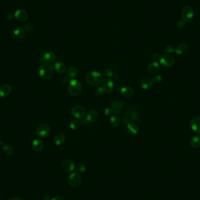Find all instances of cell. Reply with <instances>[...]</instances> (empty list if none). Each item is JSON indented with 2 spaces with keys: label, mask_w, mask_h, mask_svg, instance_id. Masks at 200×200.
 I'll return each mask as SVG.
<instances>
[{
  "label": "cell",
  "mask_w": 200,
  "mask_h": 200,
  "mask_svg": "<svg viewBox=\"0 0 200 200\" xmlns=\"http://www.w3.org/2000/svg\"><path fill=\"white\" fill-rule=\"evenodd\" d=\"M86 80L88 84L93 86H96L100 85L101 83L102 82L103 77L98 71H92L88 72L87 74Z\"/></svg>",
  "instance_id": "obj_1"
},
{
  "label": "cell",
  "mask_w": 200,
  "mask_h": 200,
  "mask_svg": "<svg viewBox=\"0 0 200 200\" xmlns=\"http://www.w3.org/2000/svg\"><path fill=\"white\" fill-rule=\"evenodd\" d=\"M53 67L50 63H43L39 67L38 72L40 77L43 80H48L53 74Z\"/></svg>",
  "instance_id": "obj_2"
},
{
  "label": "cell",
  "mask_w": 200,
  "mask_h": 200,
  "mask_svg": "<svg viewBox=\"0 0 200 200\" xmlns=\"http://www.w3.org/2000/svg\"><path fill=\"white\" fill-rule=\"evenodd\" d=\"M82 90V84L77 79H72L68 84V90L72 96H78Z\"/></svg>",
  "instance_id": "obj_3"
},
{
  "label": "cell",
  "mask_w": 200,
  "mask_h": 200,
  "mask_svg": "<svg viewBox=\"0 0 200 200\" xmlns=\"http://www.w3.org/2000/svg\"><path fill=\"white\" fill-rule=\"evenodd\" d=\"M194 17V11L191 6H185L182 9L181 17L184 22H187L191 21Z\"/></svg>",
  "instance_id": "obj_4"
},
{
  "label": "cell",
  "mask_w": 200,
  "mask_h": 200,
  "mask_svg": "<svg viewBox=\"0 0 200 200\" xmlns=\"http://www.w3.org/2000/svg\"><path fill=\"white\" fill-rule=\"evenodd\" d=\"M125 118L129 122H136L139 119V114L136 108L134 107H131L125 112Z\"/></svg>",
  "instance_id": "obj_5"
},
{
  "label": "cell",
  "mask_w": 200,
  "mask_h": 200,
  "mask_svg": "<svg viewBox=\"0 0 200 200\" xmlns=\"http://www.w3.org/2000/svg\"><path fill=\"white\" fill-rule=\"evenodd\" d=\"M50 130V127L47 124H40L36 129V134L39 138H45L49 134Z\"/></svg>",
  "instance_id": "obj_6"
},
{
  "label": "cell",
  "mask_w": 200,
  "mask_h": 200,
  "mask_svg": "<svg viewBox=\"0 0 200 200\" xmlns=\"http://www.w3.org/2000/svg\"><path fill=\"white\" fill-rule=\"evenodd\" d=\"M71 114L74 118L82 119L85 117L86 110L80 105H76L72 108Z\"/></svg>",
  "instance_id": "obj_7"
},
{
  "label": "cell",
  "mask_w": 200,
  "mask_h": 200,
  "mask_svg": "<svg viewBox=\"0 0 200 200\" xmlns=\"http://www.w3.org/2000/svg\"><path fill=\"white\" fill-rule=\"evenodd\" d=\"M68 183L69 185L73 187H78L80 184L81 183L82 178L78 173H73L69 175L67 178Z\"/></svg>",
  "instance_id": "obj_8"
},
{
  "label": "cell",
  "mask_w": 200,
  "mask_h": 200,
  "mask_svg": "<svg viewBox=\"0 0 200 200\" xmlns=\"http://www.w3.org/2000/svg\"><path fill=\"white\" fill-rule=\"evenodd\" d=\"M159 62L165 67H171L174 63V59L170 54H163L160 57Z\"/></svg>",
  "instance_id": "obj_9"
},
{
  "label": "cell",
  "mask_w": 200,
  "mask_h": 200,
  "mask_svg": "<svg viewBox=\"0 0 200 200\" xmlns=\"http://www.w3.org/2000/svg\"><path fill=\"white\" fill-rule=\"evenodd\" d=\"M25 35V31L23 28L18 27L13 31L12 38L16 42L21 41Z\"/></svg>",
  "instance_id": "obj_10"
},
{
  "label": "cell",
  "mask_w": 200,
  "mask_h": 200,
  "mask_svg": "<svg viewBox=\"0 0 200 200\" xmlns=\"http://www.w3.org/2000/svg\"><path fill=\"white\" fill-rule=\"evenodd\" d=\"M191 130L197 134H200V117L193 118L190 122Z\"/></svg>",
  "instance_id": "obj_11"
},
{
  "label": "cell",
  "mask_w": 200,
  "mask_h": 200,
  "mask_svg": "<svg viewBox=\"0 0 200 200\" xmlns=\"http://www.w3.org/2000/svg\"><path fill=\"white\" fill-rule=\"evenodd\" d=\"M102 87L104 90V93L109 94L112 93L114 87V82H112V80L110 78H107L104 80L102 82Z\"/></svg>",
  "instance_id": "obj_12"
},
{
  "label": "cell",
  "mask_w": 200,
  "mask_h": 200,
  "mask_svg": "<svg viewBox=\"0 0 200 200\" xmlns=\"http://www.w3.org/2000/svg\"><path fill=\"white\" fill-rule=\"evenodd\" d=\"M14 17L19 22H25L28 19V14L25 10H18L15 12Z\"/></svg>",
  "instance_id": "obj_13"
},
{
  "label": "cell",
  "mask_w": 200,
  "mask_h": 200,
  "mask_svg": "<svg viewBox=\"0 0 200 200\" xmlns=\"http://www.w3.org/2000/svg\"><path fill=\"white\" fill-rule=\"evenodd\" d=\"M153 80L150 77H145L142 78L140 82V86L144 90L152 88L153 86Z\"/></svg>",
  "instance_id": "obj_14"
},
{
  "label": "cell",
  "mask_w": 200,
  "mask_h": 200,
  "mask_svg": "<svg viewBox=\"0 0 200 200\" xmlns=\"http://www.w3.org/2000/svg\"><path fill=\"white\" fill-rule=\"evenodd\" d=\"M111 108L114 112L119 114L123 110V103L120 100H114L111 103Z\"/></svg>",
  "instance_id": "obj_15"
},
{
  "label": "cell",
  "mask_w": 200,
  "mask_h": 200,
  "mask_svg": "<svg viewBox=\"0 0 200 200\" xmlns=\"http://www.w3.org/2000/svg\"><path fill=\"white\" fill-rule=\"evenodd\" d=\"M56 60V55L52 51H48L45 53L42 57V61L47 63H53Z\"/></svg>",
  "instance_id": "obj_16"
},
{
  "label": "cell",
  "mask_w": 200,
  "mask_h": 200,
  "mask_svg": "<svg viewBox=\"0 0 200 200\" xmlns=\"http://www.w3.org/2000/svg\"><path fill=\"white\" fill-rule=\"evenodd\" d=\"M12 88L9 84H4L0 87V97L5 98L11 93Z\"/></svg>",
  "instance_id": "obj_17"
},
{
  "label": "cell",
  "mask_w": 200,
  "mask_h": 200,
  "mask_svg": "<svg viewBox=\"0 0 200 200\" xmlns=\"http://www.w3.org/2000/svg\"><path fill=\"white\" fill-rule=\"evenodd\" d=\"M62 167L63 169L66 171L70 172L74 169L75 164L72 160H66L62 163Z\"/></svg>",
  "instance_id": "obj_18"
},
{
  "label": "cell",
  "mask_w": 200,
  "mask_h": 200,
  "mask_svg": "<svg viewBox=\"0 0 200 200\" xmlns=\"http://www.w3.org/2000/svg\"><path fill=\"white\" fill-rule=\"evenodd\" d=\"M148 71L151 74H156L159 73L160 70V65L157 62H151L147 68Z\"/></svg>",
  "instance_id": "obj_19"
},
{
  "label": "cell",
  "mask_w": 200,
  "mask_h": 200,
  "mask_svg": "<svg viewBox=\"0 0 200 200\" xmlns=\"http://www.w3.org/2000/svg\"><path fill=\"white\" fill-rule=\"evenodd\" d=\"M188 50V45L186 43H182L176 47L174 52L176 53L177 55H182L187 53Z\"/></svg>",
  "instance_id": "obj_20"
},
{
  "label": "cell",
  "mask_w": 200,
  "mask_h": 200,
  "mask_svg": "<svg viewBox=\"0 0 200 200\" xmlns=\"http://www.w3.org/2000/svg\"><path fill=\"white\" fill-rule=\"evenodd\" d=\"M44 147L43 142L40 139H36L32 142V147L36 152H41Z\"/></svg>",
  "instance_id": "obj_21"
},
{
  "label": "cell",
  "mask_w": 200,
  "mask_h": 200,
  "mask_svg": "<svg viewBox=\"0 0 200 200\" xmlns=\"http://www.w3.org/2000/svg\"><path fill=\"white\" fill-rule=\"evenodd\" d=\"M54 70L59 74H63L66 70V66L62 62H57L54 65Z\"/></svg>",
  "instance_id": "obj_22"
},
{
  "label": "cell",
  "mask_w": 200,
  "mask_h": 200,
  "mask_svg": "<svg viewBox=\"0 0 200 200\" xmlns=\"http://www.w3.org/2000/svg\"><path fill=\"white\" fill-rule=\"evenodd\" d=\"M0 145L1 146V147L4 152V153L6 154V155L8 156H11L14 153V149L10 145L4 143L2 141H0Z\"/></svg>",
  "instance_id": "obj_23"
},
{
  "label": "cell",
  "mask_w": 200,
  "mask_h": 200,
  "mask_svg": "<svg viewBox=\"0 0 200 200\" xmlns=\"http://www.w3.org/2000/svg\"><path fill=\"white\" fill-rule=\"evenodd\" d=\"M98 112L95 110H91L87 114L86 119L89 122H93L98 119Z\"/></svg>",
  "instance_id": "obj_24"
},
{
  "label": "cell",
  "mask_w": 200,
  "mask_h": 200,
  "mask_svg": "<svg viewBox=\"0 0 200 200\" xmlns=\"http://www.w3.org/2000/svg\"><path fill=\"white\" fill-rule=\"evenodd\" d=\"M121 93L125 97H131L134 93V90L130 86H125L121 88Z\"/></svg>",
  "instance_id": "obj_25"
},
{
  "label": "cell",
  "mask_w": 200,
  "mask_h": 200,
  "mask_svg": "<svg viewBox=\"0 0 200 200\" xmlns=\"http://www.w3.org/2000/svg\"><path fill=\"white\" fill-rule=\"evenodd\" d=\"M65 141H66L65 136L62 133H58L54 136V142L55 144L58 146L63 145L65 143Z\"/></svg>",
  "instance_id": "obj_26"
},
{
  "label": "cell",
  "mask_w": 200,
  "mask_h": 200,
  "mask_svg": "<svg viewBox=\"0 0 200 200\" xmlns=\"http://www.w3.org/2000/svg\"><path fill=\"white\" fill-rule=\"evenodd\" d=\"M126 127L128 132L132 135H136L139 132V128L136 124L128 123L126 125Z\"/></svg>",
  "instance_id": "obj_27"
},
{
  "label": "cell",
  "mask_w": 200,
  "mask_h": 200,
  "mask_svg": "<svg viewBox=\"0 0 200 200\" xmlns=\"http://www.w3.org/2000/svg\"><path fill=\"white\" fill-rule=\"evenodd\" d=\"M110 123L112 126L118 127L121 124V119L117 114L113 115L110 119Z\"/></svg>",
  "instance_id": "obj_28"
},
{
  "label": "cell",
  "mask_w": 200,
  "mask_h": 200,
  "mask_svg": "<svg viewBox=\"0 0 200 200\" xmlns=\"http://www.w3.org/2000/svg\"><path fill=\"white\" fill-rule=\"evenodd\" d=\"M190 144L191 147L194 148L198 147L200 146V136H194L190 141Z\"/></svg>",
  "instance_id": "obj_29"
},
{
  "label": "cell",
  "mask_w": 200,
  "mask_h": 200,
  "mask_svg": "<svg viewBox=\"0 0 200 200\" xmlns=\"http://www.w3.org/2000/svg\"><path fill=\"white\" fill-rule=\"evenodd\" d=\"M77 69L74 67H69L67 71V76L70 78H74L77 75Z\"/></svg>",
  "instance_id": "obj_30"
},
{
  "label": "cell",
  "mask_w": 200,
  "mask_h": 200,
  "mask_svg": "<svg viewBox=\"0 0 200 200\" xmlns=\"http://www.w3.org/2000/svg\"><path fill=\"white\" fill-rule=\"evenodd\" d=\"M81 124H82V123L79 121H78V120H73V121H71L70 122V127L71 130H78L80 127Z\"/></svg>",
  "instance_id": "obj_31"
},
{
  "label": "cell",
  "mask_w": 200,
  "mask_h": 200,
  "mask_svg": "<svg viewBox=\"0 0 200 200\" xmlns=\"http://www.w3.org/2000/svg\"><path fill=\"white\" fill-rule=\"evenodd\" d=\"M86 165L84 163H80L77 165V170L78 171V172L83 173L86 171Z\"/></svg>",
  "instance_id": "obj_32"
},
{
  "label": "cell",
  "mask_w": 200,
  "mask_h": 200,
  "mask_svg": "<svg viewBox=\"0 0 200 200\" xmlns=\"http://www.w3.org/2000/svg\"><path fill=\"white\" fill-rule=\"evenodd\" d=\"M105 74H106V76L110 78L113 77L114 76H115V74H114V71L110 67H106V69H105Z\"/></svg>",
  "instance_id": "obj_33"
},
{
  "label": "cell",
  "mask_w": 200,
  "mask_h": 200,
  "mask_svg": "<svg viewBox=\"0 0 200 200\" xmlns=\"http://www.w3.org/2000/svg\"><path fill=\"white\" fill-rule=\"evenodd\" d=\"M162 77L161 75H156L153 77V82L156 83V84H160V82H162Z\"/></svg>",
  "instance_id": "obj_34"
},
{
  "label": "cell",
  "mask_w": 200,
  "mask_h": 200,
  "mask_svg": "<svg viewBox=\"0 0 200 200\" xmlns=\"http://www.w3.org/2000/svg\"><path fill=\"white\" fill-rule=\"evenodd\" d=\"M104 93V90L102 87H98L95 90V94L98 96H102Z\"/></svg>",
  "instance_id": "obj_35"
},
{
  "label": "cell",
  "mask_w": 200,
  "mask_h": 200,
  "mask_svg": "<svg viewBox=\"0 0 200 200\" xmlns=\"http://www.w3.org/2000/svg\"><path fill=\"white\" fill-rule=\"evenodd\" d=\"M175 49L172 45H167L165 48V51L167 53H171L174 52Z\"/></svg>",
  "instance_id": "obj_36"
},
{
  "label": "cell",
  "mask_w": 200,
  "mask_h": 200,
  "mask_svg": "<svg viewBox=\"0 0 200 200\" xmlns=\"http://www.w3.org/2000/svg\"><path fill=\"white\" fill-rule=\"evenodd\" d=\"M112 108H106L104 110V114L106 116H110L113 114Z\"/></svg>",
  "instance_id": "obj_37"
},
{
  "label": "cell",
  "mask_w": 200,
  "mask_h": 200,
  "mask_svg": "<svg viewBox=\"0 0 200 200\" xmlns=\"http://www.w3.org/2000/svg\"><path fill=\"white\" fill-rule=\"evenodd\" d=\"M177 25L178 28H184L185 26H186V22H184L183 21H178L177 22Z\"/></svg>",
  "instance_id": "obj_38"
},
{
  "label": "cell",
  "mask_w": 200,
  "mask_h": 200,
  "mask_svg": "<svg viewBox=\"0 0 200 200\" xmlns=\"http://www.w3.org/2000/svg\"><path fill=\"white\" fill-rule=\"evenodd\" d=\"M160 54H159V53H158V52H155V53H154V54H153V58L154 60H160Z\"/></svg>",
  "instance_id": "obj_39"
},
{
  "label": "cell",
  "mask_w": 200,
  "mask_h": 200,
  "mask_svg": "<svg viewBox=\"0 0 200 200\" xmlns=\"http://www.w3.org/2000/svg\"><path fill=\"white\" fill-rule=\"evenodd\" d=\"M13 18H14V16H13V15L11 14H8L6 15V19H7L8 21H12V19H13Z\"/></svg>",
  "instance_id": "obj_40"
},
{
  "label": "cell",
  "mask_w": 200,
  "mask_h": 200,
  "mask_svg": "<svg viewBox=\"0 0 200 200\" xmlns=\"http://www.w3.org/2000/svg\"><path fill=\"white\" fill-rule=\"evenodd\" d=\"M52 200H65V198L61 196H56L54 197Z\"/></svg>",
  "instance_id": "obj_41"
},
{
  "label": "cell",
  "mask_w": 200,
  "mask_h": 200,
  "mask_svg": "<svg viewBox=\"0 0 200 200\" xmlns=\"http://www.w3.org/2000/svg\"><path fill=\"white\" fill-rule=\"evenodd\" d=\"M63 82H65V84H67V83L69 84V82H70V80H69L67 77H65V78H63Z\"/></svg>",
  "instance_id": "obj_42"
},
{
  "label": "cell",
  "mask_w": 200,
  "mask_h": 200,
  "mask_svg": "<svg viewBox=\"0 0 200 200\" xmlns=\"http://www.w3.org/2000/svg\"><path fill=\"white\" fill-rule=\"evenodd\" d=\"M43 200H52V199L49 195H47L43 197Z\"/></svg>",
  "instance_id": "obj_43"
},
{
  "label": "cell",
  "mask_w": 200,
  "mask_h": 200,
  "mask_svg": "<svg viewBox=\"0 0 200 200\" xmlns=\"http://www.w3.org/2000/svg\"><path fill=\"white\" fill-rule=\"evenodd\" d=\"M87 119H82V125H86V124H87Z\"/></svg>",
  "instance_id": "obj_44"
},
{
  "label": "cell",
  "mask_w": 200,
  "mask_h": 200,
  "mask_svg": "<svg viewBox=\"0 0 200 200\" xmlns=\"http://www.w3.org/2000/svg\"><path fill=\"white\" fill-rule=\"evenodd\" d=\"M9 200H23L22 198H19V197H14V198H11Z\"/></svg>",
  "instance_id": "obj_45"
}]
</instances>
